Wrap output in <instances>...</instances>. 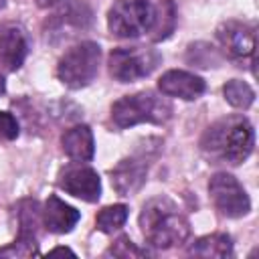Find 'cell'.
Segmentation results:
<instances>
[{
    "instance_id": "ffe728a7",
    "label": "cell",
    "mask_w": 259,
    "mask_h": 259,
    "mask_svg": "<svg viewBox=\"0 0 259 259\" xmlns=\"http://www.w3.org/2000/svg\"><path fill=\"white\" fill-rule=\"evenodd\" d=\"M32 255H38V243L36 237L32 235L18 233V239L14 243L0 249V257H32Z\"/></svg>"
},
{
    "instance_id": "4fadbf2b",
    "label": "cell",
    "mask_w": 259,
    "mask_h": 259,
    "mask_svg": "<svg viewBox=\"0 0 259 259\" xmlns=\"http://www.w3.org/2000/svg\"><path fill=\"white\" fill-rule=\"evenodd\" d=\"M81 214L77 208H73L71 204H67L65 200H61L59 196H49L45 202V208L40 210V221L42 225L57 235L63 233H71L73 227L79 223Z\"/></svg>"
},
{
    "instance_id": "484cf974",
    "label": "cell",
    "mask_w": 259,
    "mask_h": 259,
    "mask_svg": "<svg viewBox=\"0 0 259 259\" xmlns=\"http://www.w3.org/2000/svg\"><path fill=\"white\" fill-rule=\"evenodd\" d=\"M4 89H6V85H4V79H2V75H0V95L4 93Z\"/></svg>"
},
{
    "instance_id": "9a60e30c",
    "label": "cell",
    "mask_w": 259,
    "mask_h": 259,
    "mask_svg": "<svg viewBox=\"0 0 259 259\" xmlns=\"http://www.w3.org/2000/svg\"><path fill=\"white\" fill-rule=\"evenodd\" d=\"M188 255H196V257H219V259L233 257L231 237L225 235V233H212V235L200 237L198 241H194L188 247Z\"/></svg>"
},
{
    "instance_id": "cb8c5ba5",
    "label": "cell",
    "mask_w": 259,
    "mask_h": 259,
    "mask_svg": "<svg viewBox=\"0 0 259 259\" xmlns=\"http://www.w3.org/2000/svg\"><path fill=\"white\" fill-rule=\"evenodd\" d=\"M61 2H65V0H36V4H38L40 8H53V6L61 4Z\"/></svg>"
},
{
    "instance_id": "d6986e66",
    "label": "cell",
    "mask_w": 259,
    "mask_h": 259,
    "mask_svg": "<svg viewBox=\"0 0 259 259\" xmlns=\"http://www.w3.org/2000/svg\"><path fill=\"white\" fill-rule=\"evenodd\" d=\"M40 223V210L38 202L32 198H24L18 202V225L20 235H32L36 237V227Z\"/></svg>"
},
{
    "instance_id": "7c38bea8",
    "label": "cell",
    "mask_w": 259,
    "mask_h": 259,
    "mask_svg": "<svg viewBox=\"0 0 259 259\" xmlns=\"http://www.w3.org/2000/svg\"><path fill=\"white\" fill-rule=\"evenodd\" d=\"M28 42L20 26L0 24V65L6 71H16L24 63Z\"/></svg>"
},
{
    "instance_id": "5b68a950",
    "label": "cell",
    "mask_w": 259,
    "mask_h": 259,
    "mask_svg": "<svg viewBox=\"0 0 259 259\" xmlns=\"http://www.w3.org/2000/svg\"><path fill=\"white\" fill-rule=\"evenodd\" d=\"M162 61L156 49L148 47H117L109 53V73L119 83H132L148 77Z\"/></svg>"
},
{
    "instance_id": "7402d4cb",
    "label": "cell",
    "mask_w": 259,
    "mask_h": 259,
    "mask_svg": "<svg viewBox=\"0 0 259 259\" xmlns=\"http://www.w3.org/2000/svg\"><path fill=\"white\" fill-rule=\"evenodd\" d=\"M188 61L198 65V67H214L219 63V57H214L212 47L204 42H196L188 47Z\"/></svg>"
},
{
    "instance_id": "ba28073f",
    "label": "cell",
    "mask_w": 259,
    "mask_h": 259,
    "mask_svg": "<svg viewBox=\"0 0 259 259\" xmlns=\"http://www.w3.org/2000/svg\"><path fill=\"white\" fill-rule=\"evenodd\" d=\"M148 168H150V158L146 154H136V156L123 158L109 172L111 174V186L115 188L117 194L132 196L144 186L146 176H148Z\"/></svg>"
},
{
    "instance_id": "4316f807",
    "label": "cell",
    "mask_w": 259,
    "mask_h": 259,
    "mask_svg": "<svg viewBox=\"0 0 259 259\" xmlns=\"http://www.w3.org/2000/svg\"><path fill=\"white\" fill-rule=\"evenodd\" d=\"M2 6H4V0H0V8H2Z\"/></svg>"
},
{
    "instance_id": "8992f818",
    "label": "cell",
    "mask_w": 259,
    "mask_h": 259,
    "mask_svg": "<svg viewBox=\"0 0 259 259\" xmlns=\"http://www.w3.org/2000/svg\"><path fill=\"white\" fill-rule=\"evenodd\" d=\"M154 8L148 0H115L107 12L109 32L117 38H136L150 30Z\"/></svg>"
},
{
    "instance_id": "277c9868",
    "label": "cell",
    "mask_w": 259,
    "mask_h": 259,
    "mask_svg": "<svg viewBox=\"0 0 259 259\" xmlns=\"http://www.w3.org/2000/svg\"><path fill=\"white\" fill-rule=\"evenodd\" d=\"M101 49L93 40H83L71 47L57 65V77L69 89L87 87L99 71Z\"/></svg>"
},
{
    "instance_id": "52a82bcc",
    "label": "cell",
    "mask_w": 259,
    "mask_h": 259,
    "mask_svg": "<svg viewBox=\"0 0 259 259\" xmlns=\"http://www.w3.org/2000/svg\"><path fill=\"white\" fill-rule=\"evenodd\" d=\"M208 192L221 214L239 219L251 210V200L239 180L227 172H217L208 180Z\"/></svg>"
},
{
    "instance_id": "3957f363",
    "label": "cell",
    "mask_w": 259,
    "mask_h": 259,
    "mask_svg": "<svg viewBox=\"0 0 259 259\" xmlns=\"http://www.w3.org/2000/svg\"><path fill=\"white\" fill-rule=\"evenodd\" d=\"M172 115V103L154 91H142L125 95L111 105V119L117 127H130L136 123H164Z\"/></svg>"
},
{
    "instance_id": "7a4b0ae2",
    "label": "cell",
    "mask_w": 259,
    "mask_h": 259,
    "mask_svg": "<svg viewBox=\"0 0 259 259\" xmlns=\"http://www.w3.org/2000/svg\"><path fill=\"white\" fill-rule=\"evenodd\" d=\"M253 142L255 136L249 119L243 115H229L204 132L200 148L206 156L237 166L249 158L253 152Z\"/></svg>"
},
{
    "instance_id": "e0dca14e",
    "label": "cell",
    "mask_w": 259,
    "mask_h": 259,
    "mask_svg": "<svg viewBox=\"0 0 259 259\" xmlns=\"http://www.w3.org/2000/svg\"><path fill=\"white\" fill-rule=\"evenodd\" d=\"M223 93H225V99L233 107H239V109H247L255 101V91L241 79L227 81L225 87H223Z\"/></svg>"
},
{
    "instance_id": "5bb4252c",
    "label": "cell",
    "mask_w": 259,
    "mask_h": 259,
    "mask_svg": "<svg viewBox=\"0 0 259 259\" xmlns=\"http://www.w3.org/2000/svg\"><path fill=\"white\" fill-rule=\"evenodd\" d=\"M63 152L77 162H89L95 152L93 134L87 125H73L61 136Z\"/></svg>"
},
{
    "instance_id": "d4e9b609",
    "label": "cell",
    "mask_w": 259,
    "mask_h": 259,
    "mask_svg": "<svg viewBox=\"0 0 259 259\" xmlns=\"http://www.w3.org/2000/svg\"><path fill=\"white\" fill-rule=\"evenodd\" d=\"M59 253H67V255H75V253H73V251H71L69 247H57V249H53V251H51L49 255H59Z\"/></svg>"
},
{
    "instance_id": "30bf717a",
    "label": "cell",
    "mask_w": 259,
    "mask_h": 259,
    "mask_svg": "<svg viewBox=\"0 0 259 259\" xmlns=\"http://www.w3.org/2000/svg\"><path fill=\"white\" fill-rule=\"evenodd\" d=\"M217 38L229 57L233 59L253 57V51H255L253 26L239 20H227L217 28Z\"/></svg>"
},
{
    "instance_id": "6da1fadb",
    "label": "cell",
    "mask_w": 259,
    "mask_h": 259,
    "mask_svg": "<svg viewBox=\"0 0 259 259\" xmlns=\"http://www.w3.org/2000/svg\"><path fill=\"white\" fill-rule=\"evenodd\" d=\"M140 227L144 239L158 249L182 245L190 237L188 219L168 196H156L144 204L140 212Z\"/></svg>"
},
{
    "instance_id": "ac0fdd59",
    "label": "cell",
    "mask_w": 259,
    "mask_h": 259,
    "mask_svg": "<svg viewBox=\"0 0 259 259\" xmlns=\"http://www.w3.org/2000/svg\"><path fill=\"white\" fill-rule=\"evenodd\" d=\"M125 219H127V206L125 204H111V206H105L97 212L95 225L101 233H113L119 227H123Z\"/></svg>"
},
{
    "instance_id": "8fae6325",
    "label": "cell",
    "mask_w": 259,
    "mask_h": 259,
    "mask_svg": "<svg viewBox=\"0 0 259 259\" xmlns=\"http://www.w3.org/2000/svg\"><path fill=\"white\" fill-rule=\"evenodd\" d=\"M158 89L168 97H180L184 101H192V99H198L204 93L206 85L200 77L174 69V71H166L160 77Z\"/></svg>"
},
{
    "instance_id": "9c48e42d",
    "label": "cell",
    "mask_w": 259,
    "mask_h": 259,
    "mask_svg": "<svg viewBox=\"0 0 259 259\" xmlns=\"http://www.w3.org/2000/svg\"><path fill=\"white\" fill-rule=\"evenodd\" d=\"M59 188L67 194L77 196L85 202H95L101 196V180L93 168L87 166H67L59 174Z\"/></svg>"
},
{
    "instance_id": "603a6c76",
    "label": "cell",
    "mask_w": 259,
    "mask_h": 259,
    "mask_svg": "<svg viewBox=\"0 0 259 259\" xmlns=\"http://www.w3.org/2000/svg\"><path fill=\"white\" fill-rule=\"evenodd\" d=\"M18 136V121L12 113L0 111V138L2 140H14Z\"/></svg>"
},
{
    "instance_id": "44dd1931",
    "label": "cell",
    "mask_w": 259,
    "mask_h": 259,
    "mask_svg": "<svg viewBox=\"0 0 259 259\" xmlns=\"http://www.w3.org/2000/svg\"><path fill=\"white\" fill-rule=\"evenodd\" d=\"M105 255L111 257H119V259H132V257H148L146 249H140L136 243L130 241V237H119L115 243H111V247L105 251Z\"/></svg>"
},
{
    "instance_id": "2e32d148",
    "label": "cell",
    "mask_w": 259,
    "mask_h": 259,
    "mask_svg": "<svg viewBox=\"0 0 259 259\" xmlns=\"http://www.w3.org/2000/svg\"><path fill=\"white\" fill-rule=\"evenodd\" d=\"M176 26V6L172 0H160L158 6L154 8V16H152V24H150V32L154 40H164L172 34Z\"/></svg>"
}]
</instances>
